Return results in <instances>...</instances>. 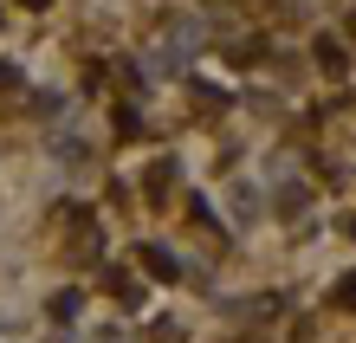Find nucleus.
I'll return each mask as SVG.
<instances>
[{"mask_svg":"<svg viewBox=\"0 0 356 343\" xmlns=\"http://www.w3.org/2000/svg\"><path fill=\"white\" fill-rule=\"evenodd\" d=\"M13 84H19V72H13V65H0V91H13Z\"/></svg>","mask_w":356,"mask_h":343,"instance_id":"0eeeda50","label":"nucleus"},{"mask_svg":"<svg viewBox=\"0 0 356 343\" xmlns=\"http://www.w3.org/2000/svg\"><path fill=\"white\" fill-rule=\"evenodd\" d=\"M350 33H356V19H350Z\"/></svg>","mask_w":356,"mask_h":343,"instance_id":"9d476101","label":"nucleus"},{"mask_svg":"<svg viewBox=\"0 0 356 343\" xmlns=\"http://www.w3.org/2000/svg\"><path fill=\"white\" fill-rule=\"evenodd\" d=\"M136 260H143V266H149V278H169V285H175V278H181V260H175V253H169V246H143V253H136Z\"/></svg>","mask_w":356,"mask_h":343,"instance_id":"f03ea898","label":"nucleus"},{"mask_svg":"<svg viewBox=\"0 0 356 343\" xmlns=\"http://www.w3.org/2000/svg\"><path fill=\"white\" fill-rule=\"evenodd\" d=\"M169 188H175V162H156L149 168V195H169Z\"/></svg>","mask_w":356,"mask_h":343,"instance_id":"7ed1b4c3","label":"nucleus"},{"mask_svg":"<svg viewBox=\"0 0 356 343\" xmlns=\"http://www.w3.org/2000/svg\"><path fill=\"white\" fill-rule=\"evenodd\" d=\"M97 343H123V337H117V330H104V337H97Z\"/></svg>","mask_w":356,"mask_h":343,"instance_id":"6e6552de","label":"nucleus"},{"mask_svg":"<svg viewBox=\"0 0 356 343\" xmlns=\"http://www.w3.org/2000/svg\"><path fill=\"white\" fill-rule=\"evenodd\" d=\"M330 305H337V311H356V272H350V278H337V292H330Z\"/></svg>","mask_w":356,"mask_h":343,"instance_id":"39448f33","label":"nucleus"},{"mask_svg":"<svg viewBox=\"0 0 356 343\" xmlns=\"http://www.w3.org/2000/svg\"><path fill=\"white\" fill-rule=\"evenodd\" d=\"M26 7H46V0H26Z\"/></svg>","mask_w":356,"mask_h":343,"instance_id":"1a4fd4ad","label":"nucleus"},{"mask_svg":"<svg viewBox=\"0 0 356 343\" xmlns=\"http://www.w3.org/2000/svg\"><path fill=\"white\" fill-rule=\"evenodd\" d=\"M111 123H117V136H136V130H143V117L130 111V104H117V111H111Z\"/></svg>","mask_w":356,"mask_h":343,"instance_id":"20e7f679","label":"nucleus"},{"mask_svg":"<svg viewBox=\"0 0 356 343\" xmlns=\"http://www.w3.org/2000/svg\"><path fill=\"white\" fill-rule=\"evenodd\" d=\"M52 317H58V324H65V317H78V292H58V298H52Z\"/></svg>","mask_w":356,"mask_h":343,"instance_id":"423d86ee","label":"nucleus"},{"mask_svg":"<svg viewBox=\"0 0 356 343\" xmlns=\"http://www.w3.org/2000/svg\"><path fill=\"white\" fill-rule=\"evenodd\" d=\"M311 58H318V72H324V78H343V72H350V52H343V46H337L330 33H318V46H311Z\"/></svg>","mask_w":356,"mask_h":343,"instance_id":"f257e3e1","label":"nucleus"}]
</instances>
